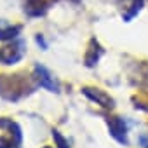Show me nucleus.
Masks as SVG:
<instances>
[{"label": "nucleus", "mask_w": 148, "mask_h": 148, "mask_svg": "<svg viewBox=\"0 0 148 148\" xmlns=\"http://www.w3.org/2000/svg\"><path fill=\"white\" fill-rule=\"evenodd\" d=\"M35 89L38 87L33 80V75H28L26 71H18L12 75H7V73L0 75V98L5 101L16 103L35 92Z\"/></svg>", "instance_id": "f257e3e1"}, {"label": "nucleus", "mask_w": 148, "mask_h": 148, "mask_svg": "<svg viewBox=\"0 0 148 148\" xmlns=\"http://www.w3.org/2000/svg\"><path fill=\"white\" fill-rule=\"evenodd\" d=\"M25 54H26V42L21 38H14L9 44L0 47V64L5 66L16 64L25 58Z\"/></svg>", "instance_id": "f03ea898"}, {"label": "nucleus", "mask_w": 148, "mask_h": 148, "mask_svg": "<svg viewBox=\"0 0 148 148\" xmlns=\"http://www.w3.org/2000/svg\"><path fill=\"white\" fill-rule=\"evenodd\" d=\"M32 75H33V80H35L37 87H42V89H45L49 92H54V94H59L61 92V86H59L58 79L52 75V73L44 64L37 63L33 66V73H32Z\"/></svg>", "instance_id": "7ed1b4c3"}, {"label": "nucleus", "mask_w": 148, "mask_h": 148, "mask_svg": "<svg viewBox=\"0 0 148 148\" xmlns=\"http://www.w3.org/2000/svg\"><path fill=\"white\" fill-rule=\"evenodd\" d=\"M105 122H106V127H108V132L110 136L122 146H127L129 145V129H127V124H125V119L119 117V115H106L105 117Z\"/></svg>", "instance_id": "20e7f679"}, {"label": "nucleus", "mask_w": 148, "mask_h": 148, "mask_svg": "<svg viewBox=\"0 0 148 148\" xmlns=\"http://www.w3.org/2000/svg\"><path fill=\"white\" fill-rule=\"evenodd\" d=\"M82 94H84L89 101L96 103L98 106H101V108H105V110H113V108H115V99H113L106 91H103L101 87L84 86V87H82Z\"/></svg>", "instance_id": "39448f33"}, {"label": "nucleus", "mask_w": 148, "mask_h": 148, "mask_svg": "<svg viewBox=\"0 0 148 148\" xmlns=\"http://www.w3.org/2000/svg\"><path fill=\"white\" fill-rule=\"evenodd\" d=\"M103 54H105L103 45L99 44V40H98L96 37H92V38L89 40L87 49H86V54H84V64H86L87 68H94V66L99 63V59H101Z\"/></svg>", "instance_id": "423d86ee"}, {"label": "nucleus", "mask_w": 148, "mask_h": 148, "mask_svg": "<svg viewBox=\"0 0 148 148\" xmlns=\"http://www.w3.org/2000/svg\"><path fill=\"white\" fill-rule=\"evenodd\" d=\"M143 4L145 0H122V19L124 23H131L143 9Z\"/></svg>", "instance_id": "0eeeda50"}, {"label": "nucleus", "mask_w": 148, "mask_h": 148, "mask_svg": "<svg viewBox=\"0 0 148 148\" xmlns=\"http://www.w3.org/2000/svg\"><path fill=\"white\" fill-rule=\"evenodd\" d=\"M23 11L30 18H40L45 16V12L49 11V2H45V0H26Z\"/></svg>", "instance_id": "6e6552de"}, {"label": "nucleus", "mask_w": 148, "mask_h": 148, "mask_svg": "<svg viewBox=\"0 0 148 148\" xmlns=\"http://www.w3.org/2000/svg\"><path fill=\"white\" fill-rule=\"evenodd\" d=\"M21 32H23V25H11L5 19H0V42L14 40L21 35Z\"/></svg>", "instance_id": "1a4fd4ad"}, {"label": "nucleus", "mask_w": 148, "mask_h": 148, "mask_svg": "<svg viewBox=\"0 0 148 148\" xmlns=\"http://www.w3.org/2000/svg\"><path fill=\"white\" fill-rule=\"evenodd\" d=\"M0 129H5L11 132V136L14 138L16 145L19 146L23 143V131H21V125L18 122H14L12 119H7V117H0Z\"/></svg>", "instance_id": "9d476101"}, {"label": "nucleus", "mask_w": 148, "mask_h": 148, "mask_svg": "<svg viewBox=\"0 0 148 148\" xmlns=\"http://www.w3.org/2000/svg\"><path fill=\"white\" fill-rule=\"evenodd\" d=\"M132 105L136 110H141V112H146L148 113V96H143V94H136L131 98Z\"/></svg>", "instance_id": "9b49d317"}, {"label": "nucleus", "mask_w": 148, "mask_h": 148, "mask_svg": "<svg viewBox=\"0 0 148 148\" xmlns=\"http://www.w3.org/2000/svg\"><path fill=\"white\" fill-rule=\"evenodd\" d=\"M52 139H54V145H56L58 148H71L70 143H68V139H66L58 129H52Z\"/></svg>", "instance_id": "f8f14e48"}, {"label": "nucleus", "mask_w": 148, "mask_h": 148, "mask_svg": "<svg viewBox=\"0 0 148 148\" xmlns=\"http://www.w3.org/2000/svg\"><path fill=\"white\" fill-rule=\"evenodd\" d=\"M16 141L14 138H5V136H0V148H16Z\"/></svg>", "instance_id": "ddd939ff"}, {"label": "nucleus", "mask_w": 148, "mask_h": 148, "mask_svg": "<svg viewBox=\"0 0 148 148\" xmlns=\"http://www.w3.org/2000/svg\"><path fill=\"white\" fill-rule=\"evenodd\" d=\"M35 42L42 47V51H47V47H49V45H47V42H45L44 35H37V37H35Z\"/></svg>", "instance_id": "4468645a"}, {"label": "nucleus", "mask_w": 148, "mask_h": 148, "mask_svg": "<svg viewBox=\"0 0 148 148\" xmlns=\"http://www.w3.org/2000/svg\"><path fill=\"white\" fill-rule=\"evenodd\" d=\"M139 145H141L143 148H148V138H146V136H141V138H139Z\"/></svg>", "instance_id": "2eb2a0df"}, {"label": "nucleus", "mask_w": 148, "mask_h": 148, "mask_svg": "<svg viewBox=\"0 0 148 148\" xmlns=\"http://www.w3.org/2000/svg\"><path fill=\"white\" fill-rule=\"evenodd\" d=\"M42 148H51V146H42Z\"/></svg>", "instance_id": "dca6fc26"}, {"label": "nucleus", "mask_w": 148, "mask_h": 148, "mask_svg": "<svg viewBox=\"0 0 148 148\" xmlns=\"http://www.w3.org/2000/svg\"><path fill=\"white\" fill-rule=\"evenodd\" d=\"M16 148H19V146H16Z\"/></svg>", "instance_id": "f3484780"}]
</instances>
